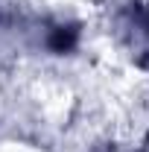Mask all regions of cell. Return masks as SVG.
Here are the masks:
<instances>
[{
  "label": "cell",
  "instance_id": "6da1fadb",
  "mask_svg": "<svg viewBox=\"0 0 149 152\" xmlns=\"http://www.w3.org/2000/svg\"><path fill=\"white\" fill-rule=\"evenodd\" d=\"M73 44H76V29L73 26H58V29H53V35H50V50L67 53Z\"/></svg>",
  "mask_w": 149,
  "mask_h": 152
}]
</instances>
